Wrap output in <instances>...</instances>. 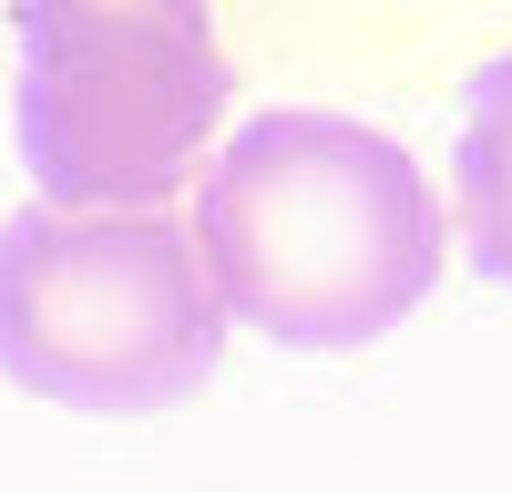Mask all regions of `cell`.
<instances>
[{"instance_id":"cell-1","label":"cell","mask_w":512,"mask_h":492,"mask_svg":"<svg viewBox=\"0 0 512 492\" xmlns=\"http://www.w3.org/2000/svg\"><path fill=\"white\" fill-rule=\"evenodd\" d=\"M195 257L277 349H369L441 287V205L420 164L349 113H256L205 164Z\"/></svg>"},{"instance_id":"cell-2","label":"cell","mask_w":512,"mask_h":492,"mask_svg":"<svg viewBox=\"0 0 512 492\" xmlns=\"http://www.w3.org/2000/svg\"><path fill=\"white\" fill-rule=\"evenodd\" d=\"M226 308L175 216H62L0 226V369L62 410H164L205 390Z\"/></svg>"},{"instance_id":"cell-3","label":"cell","mask_w":512,"mask_h":492,"mask_svg":"<svg viewBox=\"0 0 512 492\" xmlns=\"http://www.w3.org/2000/svg\"><path fill=\"white\" fill-rule=\"evenodd\" d=\"M226 31L195 0L21 21V164L62 216H164L226 123Z\"/></svg>"},{"instance_id":"cell-4","label":"cell","mask_w":512,"mask_h":492,"mask_svg":"<svg viewBox=\"0 0 512 492\" xmlns=\"http://www.w3.org/2000/svg\"><path fill=\"white\" fill-rule=\"evenodd\" d=\"M461 226H472V257L512 287V52L482 62L461 113Z\"/></svg>"}]
</instances>
